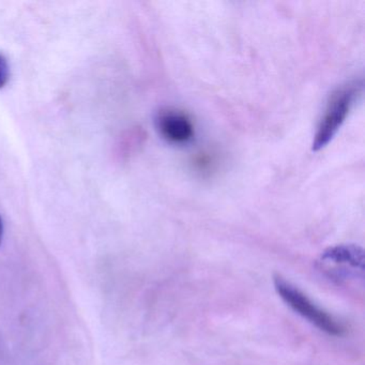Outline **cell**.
<instances>
[{
    "label": "cell",
    "mask_w": 365,
    "mask_h": 365,
    "mask_svg": "<svg viewBox=\"0 0 365 365\" xmlns=\"http://www.w3.org/2000/svg\"><path fill=\"white\" fill-rule=\"evenodd\" d=\"M358 93V85L348 84L336 89L331 95L314 134L313 144H312L313 151L324 148L336 135L337 132L345 123Z\"/></svg>",
    "instance_id": "cell-1"
},
{
    "label": "cell",
    "mask_w": 365,
    "mask_h": 365,
    "mask_svg": "<svg viewBox=\"0 0 365 365\" xmlns=\"http://www.w3.org/2000/svg\"><path fill=\"white\" fill-rule=\"evenodd\" d=\"M274 287L279 297L292 309L307 318L309 322H312L320 330L333 335V336H339L345 332V328L339 322H337V320L320 309L319 307H316L301 290L279 275L274 277Z\"/></svg>",
    "instance_id": "cell-2"
},
{
    "label": "cell",
    "mask_w": 365,
    "mask_h": 365,
    "mask_svg": "<svg viewBox=\"0 0 365 365\" xmlns=\"http://www.w3.org/2000/svg\"><path fill=\"white\" fill-rule=\"evenodd\" d=\"M320 264L332 274H363L364 251L356 245H337L328 247L320 256Z\"/></svg>",
    "instance_id": "cell-3"
},
{
    "label": "cell",
    "mask_w": 365,
    "mask_h": 365,
    "mask_svg": "<svg viewBox=\"0 0 365 365\" xmlns=\"http://www.w3.org/2000/svg\"><path fill=\"white\" fill-rule=\"evenodd\" d=\"M155 127L160 135L172 144H187L194 138L191 118L185 113L174 108L160 110L155 117Z\"/></svg>",
    "instance_id": "cell-4"
},
{
    "label": "cell",
    "mask_w": 365,
    "mask_h": 365,
    "mask_svg": "<svg viewBox=\"0 0 365 365\" xmlns=\"http://www.w3.org/2000/svg\"><path fill=\"white\" fill-rule=\"evenodd\" d=\"M10 71L7 61L4 58L3 55H0V88L6 86L9 81Z\"/></svg>",
    "instance_id": "cell-5"
},
{
    "label": "cell",
    "mask_w": 365,
    "mask_h": 365,
    "mask_svg": "<svg viewBox=\"0 0 365 365\" xmlns=\"http://www.w3.org/2000/svg\"><path fill=\"white\" fill-rule=\"evenodd\" d=\"M3 236H4V223L3 219L0 217V245L3 242Z\"/></svg>",
    "instance_id": "cell-6"
}]
</instances>
